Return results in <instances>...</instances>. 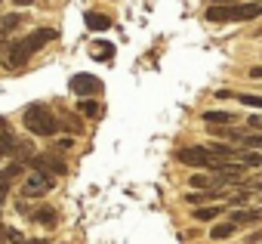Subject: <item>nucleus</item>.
Wrapping results in <instances>:
<instances>
[{
	"label": "nucleus",
	"instance_id": "f257e3e1",
	"mask_svg": "<svg viewBox=\"0 0 262 244\" xmlns=\"http://www.w3.org/2000/svg\"><path fill=\"white\" fill-rule=\"evenodd\" d=\"M22 120H25L28 133H34V136H56V133H59V117H56V114L50 111V105H43V102L25 105Z\"/></svg>",
	"mask_w": 262,
	"mask_h": 244
},
{
	"label": "nucleus",
	"instance_id": "f03ea898",
	"mask_svg": "<svg viewBox=\"0 0 262 244\" xmlns=\"http://www.w3.org/2000/svg\"><path fill=\"white\" fill-rule=\"evenodd\" d=\"M262 16V4H234V7H210L207 22L213 25H231V22H250Z\"/></svg>",
	"mask_w": 262,
	"mask_h": 244
},
{
	"label": "nucleus",
	"instance_id": "7ed1b4c3",
	"mask_svg": "<svg viewBox=\"0 0 262 244\" xmlns=\"http://www.w3.org/2000/svg\"><path fill=\"white\" fill-rule=\"evenodd\" d=\"M56 37H59V31H56V28H34V31H31V34H25L19 44H22V50H25L28 56H34L37 50H43V47H47V44H53Z\"/></svg>",
	"mask_w": 262,
	"mask_h": 244
},
{
	"label": "nucleus",
	"instance_id": "20e7f679",
	"mask_svg": "<svg viewBox=\"0 0 262 244\" xmlns=\"http://www.w3.org/2000/svg\"><path fill=\"white\" fill-rule=\"evenodd\" d=\"M176 158L182 161V164H188V167H213V158H210V152H207V146H182L179 152H176Z\"/></svg>",
	"mask_w": 262,
	"mask_h": 244
},
{
	"label": "nucleus",
	"instance_id": "39448f33",
	"mask_svg": "<svg viewBox=\"0 0 262 244\" xmlns=\"http://www.w3.org/2000/svg\"><path fill=\"white\" fill-rule=\"evenodd\" d=\"M37 173H47V176H62L65 170H68V164L59 158V155H31V161H28Z\"/></svg>",
	"mask_w": 262,
	"mask_h": 244
},
{
	"label": "nucleus",
	"instance_id": "423d86ee",
	"mask_svg": "<svg viewBox=\"0 0 262 244\" xmlns=\"http://www.w3.org/2000/svg\"><path fill=\"white\" fill-rule=\"evenodd\" d=\"M53 176H47V173H31L28 179H25V186H22V198H40V195H47V192H53Z\"/></svg>",
	"mask_w": 262,
	"mask_h": 244
},
{
	"label": "nucleus",
	"instance_id": "0eeeda50",
	"mask_svg": "<svg viewBox=\"0 0 262 244\" xmlns=\"http://www.w3.org/2000/svg\"><path fill=\"white\" fill-rule=\"evenodd\" d=\"M68 87L77 93V96H99L102 93V80L99 77H93V74H74L71 80H68Z\"/></svg>",
	"mask_w": 262,
	"mask_h": 244
},
{
	"label": "nucleus",
	"instance_id": "6e6552de",
	"mask_svg": "<svg viewBox=\"0 0 262 244\" xmlns=\"http://www.w3.org/2000/svg\"><path fill=\"white\" fill-rule=\"evenodd\" d=\"M207 152H210L213 161H237V155H241V152H237L234 146H228V143H210Z\"/></svg>",
	"mask_w": 262,
	"mask_h": 244
},
{
	"label": "nucleus",
	"instance_id": "1a4fd4ad",
	"mask_svg": "<svg viewBox=\"0 0 262 244\" xmlns=\"http://www.w3.org/2000/svg\"><path fill=\"white\" fill-rule=\"evenodd\" d=\"M259 219H262V207H256V210H253V207H244V210H234V213H231V222H234L237 229L256 226Z\"/></svg>",
	"mask_w": 262,
	"mask_h": 244
},
{
	"label": "nucleus",
	"instance_id": "9d476101",
	"mask_svg": "<svg viewBox=\"0 0 262 244\" xmlns=\"http://www.w3.org/2000/svg\"><path fill=\"white\" fill-rule=\"evenodd\" d=\"M225 195H228L225 189H207V192H191V195H185V201L194 204V207H204L207 201H219V198H225Z\"/></svg>",
	"mask_w": 262,
	"mask_h": 244
},
{
	"label": "nucleus",
	"instance_id": "9b49d317",
	"mask_svg": "<svg viewBox=\"0 0 262 244\" xmlns=\"http://www.w3.org/2000/svg\"><path fill=\"white\" fill-rule=\"evenodd\" d=\"M204 124L207 127H231L234 114L231 111H204Z\"/></svg>",
	"mask_w": 262,
	"mask_h": 244
},
{
	"label": "nucleus",
	"instance_id": "f8f14e48",
	"mask_svg": "<svg viewBox=\"0 0 262 244\" xmlns=\"http://www.w3.org/2000/svg\"><path fill=\"white\" fill-rule=\"evenodd\" d=\"M19 143H22V139H16L10 130H4V133H0V158H7V155L16 158V155H19Z\"/></svg>",
	"mask_w": 262,
	"mask_h": 244
},
{
	"label": "nucleus",
	"instance_id": "ddd939ff",
	"mask_svg": "<svg viewBox=\"0 0 262 244\" xmlns=\"http://www.w3.org/2000/svg\"><path fill=\"white\" fill-rule=\"evenodd\" d=\"M83 22H86V28H90V31H108V28H111V19H108V16H102V13H86V16H83Z\"/></svg>",
	"mask_w": 262,
	"mask_h": 244
},
{
	"label": "nucleus",
	"instance_id": "4468645a",
	"mask_svg": "<svg viewBox=\"0 0 262 244\" xmlns=\"http://www.w3.org/2000/svg\"><path fill=\"white\" fill-rule=\"evenodd\" d=\"M219 216H222V207H219V204L194 207V219H198V222H210V219H219Z\"/></svg>",
	"mask_w": 262,
	"mask_h": 244
},
{
	"label": "nucleus",
	"instance_id": "2eb2a0df",
	"mask_svg": "<svg viewBox=\"0 0 262 244\" xmlns=\"http://www.w3.org/2000/svg\"><path fill=\"white\" fill-rule=\"evenodd\" d=\"M31 219H34V222H40V226H47V229H53V226H56V219H59V213H56L53 207H37V210L31 213Z\"/></svg>",
	"mask_w": 262,
	"mask_h": 244
},
{
	"label": "nucleus",
	"instance_id": "dca6fc26",
	"mask_svg": "<svg viewBox=\"0 0 262 244\" xmlns=\"http://www.w3.org/2000/svg\"><path fill=\"white\" fill-rule=\"evenodd\" d=\"M234 232H237V226L228 219V222H216V226L210 229V238H213V241H222V238H231Z\"/></svg>",
	"mask_w": 262,
	"mask_h": 244
},
{
	"label": "nucleus",
	"instance_id": "f3484780",
	"mask_svg": "<svg viewBox=\"0 0 262 244\" xmlns=\"http://www.w3.org/2000/svg\"><path fill=\"white\" fill-rule=\"evenodd\" d=\"M188 186L198 192V189H219V182H216V176H207V173H194L191 179H188Z\"/></svg>",
	"mask_w": 262,
	"mask_h": 244
},
{
	"label": "nucleus",
	"instance_id": "a211bd4d",
	"mask_svg": "<svg viewBox=\"0 0 262 244\" xmlns=\"http://www.w3.org/2000/svg\"><path fill=\"white\" fill-rule=\"evenodd\" d=\"M114 56V47L108 44V40H96L93 44V59H99V62H108Z\"/></svg>",
	"mask_w": 262,
	"mask_h": 244
},
{
	"label": "nucleus",
	"instance_id": "6ab92c4d",
	"mask_svg": "<svg viewBox=\"0 0 262 244\" xmlns=\"http://www.w3.org/2000/svg\"><path fill=\"white\" fill-rule=\"evenodd\" d=\"M237 164H244V167L256 170V167H262V155H259V152H250V149H244V152L237 155Z\"/></svg>",
	"mask_w": 262,
	"mask_h": 244
},
{
	"label": "nucleus",
	"instance_id": "aec40b11",
	"mask_svg": "<svg viewBox=\"0 0 262 244\" xmlns=\"http://www.w3.org/2000/svg\"><path fill=\"white\" fill-rule=\"evenodd\" d=\"M19 176H25V164H19V161H13V164H7L4 170H0V179H7V182H13Z\"/></svg>",
	"mask_w": 262,
	"mask_h": 244
},
{
	"label": "nucleus",
	"instance_id": "412c9836",
	"mask_svg": "<svg viewBox=\"0 0 262 244\" xmlns=\"http://www.w3.org/2000/svg\"><path fill=\"white\" fill-rule=\"evenodd\" d=\"M77 111L86 114V117H99V114H102V108H99L96 99H80V102H77Z\"/></svg>",
	"mask_w": 262,
	"mask_h": 244
},
{
	"label": "nucleus",
	"instance_id": "4be33fe9",
	"mask_svg": "<svg viewBox=\"0 0 262 244\" xmlns=\"http://www.w3.org/2000/svg\"><path fill=\"white\" fill-rule=\"evenodd\" d=\"M244 105H250V108H262V96H250V93H244V96H237Z\"/></svg>",
	"mask_w": 262,
	"mask_h": 244
},
{
	"label": "nucleus",
	"instance_id": "5701e85b",
	"mask_svg": "<svg viewBox=\"0 0 262 244\" xmlns=\"http://www.w3.org/2000/svg\"><path fill=\"white\" fill-rule=\"evenodd\" d=\"M7 241H13V244H22L25 238H22V232H16V229H7Z\"/></svg>",
	"mask_w": 262,
	"mask_h": 244
},
{
	"label": "nucleus",
	"instance_id": "b1692460",
	"mask_svg": "<svg viewBox=\"0 0 262 244\" xmlns=\"http://www.w3.org/2000/svg\"><path fill=\"white\" fill-rule=\"evenodd\" d=\"M10 186H13V182H7V179H0V204L7 201V195H10Z\"/></svg>",
	"mask_w": 262,
	"mask_h": 244
},
{
	"label": "nucleus",
	"instance_id": "393cba45",
	"mask_svg": "<svg viewBox=\"0 0 262 244\" xmlns=\"http://www.w3.org/2000/svg\"><path fill=\"white\" fill-rule=\"evenodd\" d=\"M71 146H74V139H71V136H65V139H59V143H56V149H59V152H68Z\"/></svg>",
	"mask_w": 262,
	"mask_h": 244
},
{
	"label": "nucleus",
	"instance_id": "a878e982",
	"mask_svg": "<svg viewBox=\"0 0 262 244\" xmlns=\"http://www.w3.org/2000/svg\"><path fill=\"white\" fill-rule=\"evenodd\" d=\"M241 0H210V7H234Z\"/></svg>",
	"mask_w": 262,
	"mask_h": 244
},
{
	"label": "nucleus",
	"instance_id": "bb28decb",
	"mask_svg": "<svg viewBox=\"0 0 262 244\" xmlns=\"http://www.w3.org/2000/svg\"><path fill=\"white\" fill-rule=\"evenodd\" d=\"M231 96H234L231 90H216V99H219V102H222V99H231Z\"/></svg>",
	"mask_w": 262,
	"mask_h": 244
},
{
	"label": "nucleus",
	"instance_id": "cd10ccee",
	"mask_svg": "<svg viewBox=\"0 0 262 244\" xmlns=\"http://www.w3.org/2000/svg\"><path fill=\"white\" fill-rule=\"evenodd\" d=\"M250 77H253V80H262V65H256V68H250Z\"/></svg>",
	"mask_w": 262,
	"mask_h": 244
},
{
	"label": "nucleus",
	"instance_id": "c85d7f7f",
	"mask_svg": "<svg viewBox=\"0 0 262 244\" xmlns=\"http://www.w3.org/2000/svg\"><path fill=\"white\" fill-rule=\"evenodd\" d=\"M22 244H50V241H47V238H25Z\"/></svg>",
	"mask_w": 262,
	"mask_h": 244
},
{
	"label": "nucleus",
	"instance_id": "c756f323",
	"mask_svg": "<svg viewBox=\"0 0 262 244\" xmlns=\"http://www.w3.org/2000/svg\"><path fill=\"white\" fill-rule=\"evenodd\" d=\"M13 4H16V7H31L34 0H13Z\"/></svg>",
	"mask_w": 262,
	"mask_h": 244
},
{
	"label": "nucleus",
	"instance_id": "7c9ffc66",
	"mask_svg": "<svg viewBox=\"0 0 262 244\" xmlns=\"http://www.w3.org/2000/svg\"><path fill=\"white\" fill-rule=\"evenodd\" d=\"M4 130H7V120H4V117H0V133H4Z\"/></svg>",
	"mask_w": 262,
	"mask_h": 244
},
{
	"label": "nucleus",
	"instance_id": "2f4dec72",
	"mask_svg": "<svg viewBox=\"0 0 262 244\" xmlns=\"http://www.w3.org/2000/svg\"><path fill=\"white\" fill-rule=\"evenodd\" d=\"M4 47H7V44H0V50H4Z\"/></svg>",
	"mask_w": 262,
	"mask_h": 244
}]
</instances>
